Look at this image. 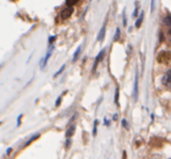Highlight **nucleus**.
<instances>
[{
  "instance_id": "5",
  "label": "nucleus",
  "mask_w": 171,
  "mask_h": 159,
  "mask_svg": "<svg viewBox=\"0 0 171 159\" xmlns=\"http://www.w3.org/2000/svg\"><path fill=\"white\" fill-rule=\"evenodd\" d=\"M75 131H76V125L72 124L69 127V129L66 130V134H65V137L66 138H71V136L75 134Z\"/></svg>"
},
{
  "instance_id": "21",
  "label": "nucleus",
  "mask_w": 171,
  "mask_h": 159,
  "mask_svg": "<svg viewBox=\"0 0 171 159\" xmlns=\"http://www.w3.org/2000/svg\"><path fill=\"white\" fill-rule=\"evenodd\" d=\"M122 125H123V127H126V128H127V127H128V124H127V122H126V121H125V120H123V121H122Z\"/></svg>"
},
{
  "instance_id": "7",
  "label": "nucleus",
  "mask_w": 171,
  "mask_h": 159,
  "mask_svg": "<svg viewBox=\"0 0 171 159\" xmlns=\"http://www.w3.org/2000/svg\"><path fill=\"white\" fill-rule=\"evenodd\" d=\"M142 21H143V13L140 14V16H139V19L136 20L135 22V27L136 28H140V26H141V23H142Z\"/></svg>"
},
{
  "instance_id": "9",
  "label": "nucleus",
  "mask_w": 171,
  "mask_h": 159,
  "mask_svg": "<svg viewBox=\"0 0 171 159\" xmlns=\"http://www.w3.org/2000/svg\"><path fill=\"white\" fill-rule=\"evenodd\" d=\"M104 37H105V26L101 28V30H100V33H99V36H98V40H99V41H102Z\"/></svg>"
},
{
  "instance_id": "25",
  "label": "nucleus",
  "mask_w": 171,
  "mask_h": 159,
  "mask_svg": "<svg viewBox=\"0 0 171 159\" xmlns=\"http://www.w3.org/2000/svg\"><path fill=\"white\" fill-rule=\"evenodd\" d=\"M0 124H1V122H0Z\"/></svg>"
},
{
  "instance_id": "23",
  "label": "nucleus",
  "mask_w": 171,
  "mask_h": 159,
  "mask_svg": "<svg viewBox=\"0 0 171 159\" xmlns=\"http://www.w3.org/2000/svg\"><path fill=\"white\" fill-rule=\"evenodd\" d=\"M168 35L170 36V38H171V28H170V29H169V31H168Z\"/></svg>"
},
{
  "instance_id": "2",
  "label": "nucleus",
  "mask_w": 171,
  "mask_h": 159,
  "mask_svg": "<svg viewBox=\"0 0 171 159\" xmlns=\"http://www.w3.org/2000/svg\"><path fill=\"white\" fill-rule=\"evenodd\" d=\"M162 84H163L164 86L171 88V70L165 72V75H164L163 78H162Z\"/></svg>"
},
{
  "instance_id": "24",
  "label": "nucleus",
  "mask_w": 171,
  "mask_h": 159,
  "mask_svg": "<svg viewBox=\"0 0 171 159\" xmlns=\"http://www.w3.org/2000/svg\"><path fill=\"white\" fill-rule=\"evenodd\" d=\"M123 159H126V153H123Z\"/></svg>"
},
{
  "instance_id": "4",
  "label": "nucleus",
  "mask_w": 171,
  "mask_h": 159,
  "mask_svg": "<svg viewBox=\"0 0 171 159\" xmlns=\"http://www.w3.org/2000/svg\"><path fill=\"white\" fill-rule=\"evenodd\" d=\"M104 55H105V50H101L99 52V55L97 56V58H96V61H94V64H93V68H92V71L94 72L96 69H97V66H98V64L101 62V59L104 58Z\"/></svg>"
},
{
  "instance_id": "12",
  "label": "nucleus",
  "mask_w": 171,
  "mask_h": 159,
  "mask_svg": "<svg viewBox=\"0 0 171 159\" xmlns=\"http://www.w3.org/2000/svg\"><path fill=\"white\" fill-rule=\"evenodd\" d=\"M79 52H80V47H78V49H77V51L75 52V55H73V62L78 58V56H79Z\"/></svg>"
},
{
  "instance_id": "11",
  "label": "nucleus",
  "mask_w": 171,
  "mask_h": 159,
  "mask_svg": "<svg viewBox=\"0 0 171 159\" xmlns=\"http://www.w3.org/2000/svg\"><path fill=\"white\" fill-rule=\"evenodd\" d=\"M119 37H120V29H119V28H116V31H115V37H114V41H118V40H119Z\"/></svg>"
},
{
  "instance_id": "17",
  "label": "nucleus",
  "mask_w": 171,
  "mask_h": 159,
  "mask_svg": "<svg viewBox=\"0 0 171 159\" xmlns=\"http://www.w3.org/2000/svg\"><path fill=\"white\" fill-rule=\"evenodd\" d=\"M154 8H155V0H151V7H150V11L154 12Z\"/></svg>"
},
{
  "instance_id": "16",
  "label": "nucleus",
  "mask_w": 171,
  "mask_h": 159,
  "mask_svg": "<svg viewBox=\"0 0 171 159\" xmlns=\"http://www.w3.org/2000/svg\"><path fill=\"white\" fill-rule=\"evenodd\" d=\"M97 124H98V121H96V122H94V128H93V135H96V134H97Z\"/></svg>"
},
{
  "instance_id": "18",
  "label": "nucleus",
  "mask_w": 171,
  "mask_h": 159,
  "mask_svg": "<svg viewBox=\"0 0 171 159\" xmlns=\"http://www.w3.org/2000/svg\"><path fill=\"white\" fill-rule=\"evenodd\" d=\"M61 100H62V97H59L58 99H57V101H56V106H59L61 104Z\"/></svg>"
},
{
  "instance_id": "8",
  "label": "nucleus",
  "mask_w": 171,
  "mask_h": 159,
  "mask_svg": "<svg viewBox=\"0 0 171 159\" xmlns=\"http://www.w3.org/2000/svg\"><path fill=\"white\" fill-rule=\"evenodd\" d=\"M79 0H65V4L68 7H72L73 5H76Z\"/></svg>"
},
{
  "instance_id": "1",
  "label": "nucleus",
  "mask_w": 171,
  "mask_h": 159,
  "mask_svg": "<svg viewBox=\"0 0 171 159\" xmlns=\"http://www.w3.org/2000/svg\"><path fill=\"white\" fill-rule=\"evenodd\" d=\"M171 59V55L170 52H168V51H162L158 57H157V62L161 63V64H168V63L170 62Z\"/></svg>"
},
{
  "instance_id": "15",
  "label": "nucleus",
  "mask_w": 171,
  "mask_h": 159,
  "mask_svg": "<svg viewBox=\"0 0 171 159\" xmlns=\"http://www.w3.org/2000/svg\"><path fill=\"white\" fill-rule=\"evenodd\" d=\"M70 145H71V139L68 138L66 143H65V147H66V149H69V147H70Z\"/></svg>"
},
{
  "instance_id": "14",
  "label": "nucleus",
  "mask_w": 171,
  "mask_h": 159,
  "mask_svg": "<svg viewBox=\"0 0 171 159\" xmlns=\"http://www.w3.org/2000/svg\"><path fill=\"white\" fill-rule=\"evenodd\" d=\"M65 69V65H63V66H62V68H61V69L58 70V71H57L56 73H55V76L54 77H57V76H59V75H61V73H62V72H63V70Z\"/></svg>"
},
{
  "instance_id": "10",
  "label": "nucleus",
  "mask_w": 171,
  "mask_h": 159,
  "mask_svg": "<svg viewBox=\"0 0 171 159\" xmlns=\"http://www.w3.org/2000/svg\"><path fill=\"white\" fill-rule=\"evenodd\" d=\"M164 23L168 25V26H171V15H168V16L164 19Z\"/></svg>"
},
{
  "instance_id": "22",
  "label": "nucleus",
  "mask_w": 171,
  "mask_h": 159,
  "mask_svg": "<svg viewBox=\"0 0 171 159\" xmlns=\"http://www.w3.org/2000/svg\"><path fill=\"white\" fill-rule=\"evenodd\" d=\"M55 38H56V37H55V36H52V37H50V40H49V42H50V43H52V42L55 41Z\"/></svg>"
},
{
  "instance_id": "20",
  "label": "nucleus",
  "mask_w": 171,
  "mask_h": 159,
  "mask_svg": "<svg viewBox=\"0 0 171 159\" xmlns=\"http://www.w3.org/2000/svg\"><path fill=\"white\" fill-rule=\"evenodd\" d=\"M11 152H12V147H8L7 151H6V154H11Z\"/></svg>"
},
{
  "instance_id": "13",
  "label": "nucleus",
  "mask_w": 171,
  "mask_h": 159,
  "mask_svg": "<svg viewBox=\"0 0 171 159\" xmlns=\"http://www.w3.org/2000/svg\"><path fill=\"white\" fill-rule=\"evenodd\" d=\"M114 99H115V100H114V101H115V104H118V100H119V88H116V90H115V98H114Z\"/></svg>"
},
{
  "instance_id": "19",
  "label": "nucleus",
  "mask_w": 171,
  "mask_h": 159,
  "mask_svg": "<svg viewBox=\"0 0 171 159\" xmlns=\"http://www.w3.org/2000/svg\"><path fill=\"white\" fill-rule=\"evenodd\" d=\"M137 12H139V7H136L135 8V11H134V16H137Z\"/></svg>"
},
{
  "instance_id": "6",
  "label": "nucleus",
  "mask_w": 171,
  "mask_h": 159,
  "mask_svg": "<svg viewBox=\"0 0 171 159\" xmlns=\"http://www.w3.org/2000/svg\"><path fill=\"white\" fill-rule=\"evenodd\" d=\"M39 137H40V134H35L34 136H32V138H29L28 141H27V142L25 143V145H23V147H27V146H28L29 144H32V143H33L34 141H36V139L39 138Z\"/></svg>"
},
{
  "instance_id": "3",
  "label": "nucleus",
  "mask_w": 171,
  "mask_h": 159,
  "mask_svg": "<svg viewBox=\"0 0 171 159\" xmlns=\"http://www.w3.org/2000/svg\"><path fill=\"white\" fill-rule=\"evenodd\" d=\"M72 13H73V8H72V7H66V8H64V9L61 12V18H62L63 20H66V19H69V18L71 16Z\"/></svg>"
}]
</instances>
